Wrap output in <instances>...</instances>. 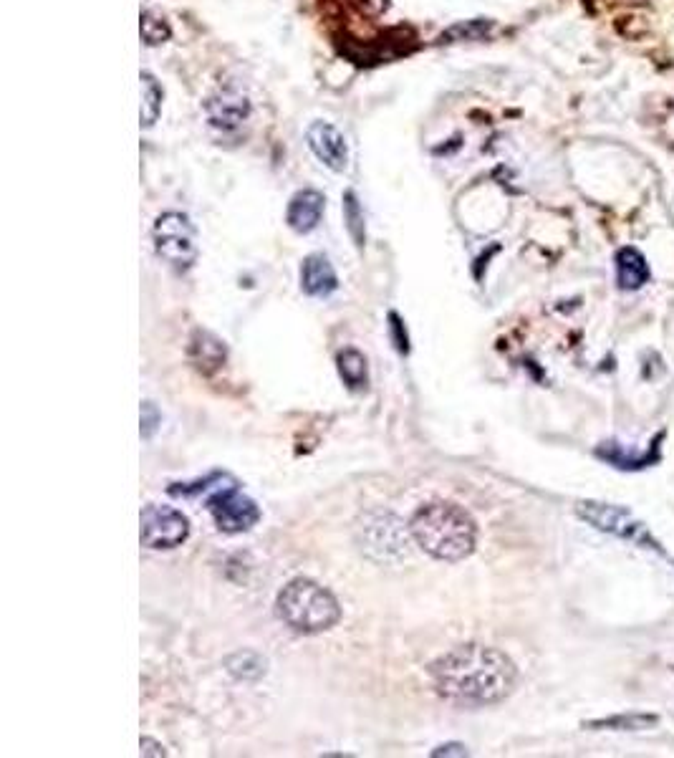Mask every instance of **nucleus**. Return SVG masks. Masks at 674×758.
<instances>
[{"instance_id":"obj_15","label":"nucleus","mask_w":674,"mask_h":758,"mask_svg":"<svg viewBox=\"0 0 674 758\" xmlns=\"http://www.w3.org/2000/svg\"><path fill=\"white\" fill-rule=\"evenodd\" d=\"M647 258L637 248H621L616 253V283L621 291H637L649 281Z\"/></svg>"},{"instance_id":"obj_5","label":"nucleus","mask_w":674,"mask_h":758,"mask_svg":"<svg viewBox=\"0 0 674 758\" xmlns=\"http://www.w3.org/2000/svg\"><path fill=\"white\" fill-rule=\"evenodd\" d=\"M154 251L165 263H170L177 271H187L197 258V243H195V225L190 223L185 213H162L154 220Z\"/></svg>"},{"instance_id":"obj_22","label":"nucleus","mask_w":674,"mask_h":758,"mask_svg":"<svg viewBox=\"0 0 674 758\" xmlns=\"http://www.w3.org/2000/svg\"><path fill=\"white\" fill-rule=\"evenodd\" d=\"M490 28H493L490 21H465L452 26L442 38H450V41H470V38H483Z\"/></svg>"},{"instance_id":"obj_7","label":"nucleus","mask_w":674,"mask_h":758,"mask_svg":"<svg viewBox=\"0 0 674 758\" xmlns=\"http://www.w3.org/2000/svg\"><path fill=\"white\" fill-rule=\"evenodd\" d=\"M142 544L152 551L177 549L190 536V521L170 506H147L142 511Z\"/></svg>"},{"instance_id":"obj_11","label":"nucleus","mask_w":674,"mask_h":758,"mask_svg":"<svg viewBox=\"0 0 674 758\" xmlns=\"http://www.w3.org/2000/svg\"><path fill=\"white\" fill-rule=\"evenodd\" d=\"M662 440L664 433H657V438L649 443L647 450H629L621 443H601L596 448V458H601L604 463L614 465L619 470H644L662 460Z\"/></svg>"},{"instance_id":"obj_2","label":"nucleus","mask_w":674,"mask_h":758,"mask_svg":"<svg viewBox=\"0 0 674 758\" xmlns=\"http://www.w3.org/2000/svg\"><path fill=\"white\" fill-rule=\"evenodd\" d=\"M409 536L432 559L462 561L473 554L478 526L465 508L447 501H432L414 511Z\"/></svg>"},{"instance_id":"obj_16","label":"nucleus","mask_w":674,"mask_h":758,"mask_svg":"<svg viewBox=\"0 0 674 758\" xmlns=\"http://www.w3.org/2000/svg\"><path fill=\"white\" fill-rule=\"evenodd\" d=\"M659 723V716L654 713H619V716H606L599 721L586 723V728L596 731H647Z\"/></svg>"},{"instance_id":"obj_3","label":"nucleus","mask_w":674,"mask_h":758,"mask_svg":"<svg viewBox=\"0 0 674 758\" xmlns=\"http://www.w3.org/2000/svg\"><path fill=\"white\" fill-rule=\"evenodd\" d=\"M276 612L298 635H319L339 622L341 607L334 594L311 579H293L281 589Z\"/></svg>"},{"instance_id":"obj_9","label":"nucleus","mask_w":674,"mask_h":758,"mask_svg":"<svg viewBox=\"0 0 674 758\" xmlns=\"http://www.w3.org/2000/svg\"><path fill=\"white\" fill-rule=\"evenodd\" d=\"M308 150L314 152L316 160L331 172H344L349 167V145L346 137L329 122H311L306 129Z\"/></svg>"},{"instance_id":"obj_20","label":"nucleus","mask_w":674,"mask_h":758,"mask_svg":"<svg viewBox=\"0 0 674 758\" xmlns=\"http://www.w3.org/2000/svg\"><path fill=\"white\" fill-rule=\"evenodd\" d=\"M344 220H346V230H349L351 241L356 243V248L364 246V241H367V230H364V210H361L359 198H356L354 190H346L344 193Z\"/></svg>"},{"instance_id":"obj_13","label":"nucleus","mask_w":674,"mask_h":758,"mask_svg":"<svg viewBox=\"0 0 674 758\" xmlns=\"http://www.w3.org/2000/svg\"><path fill=\"white\" fill-rule=\"evenodd\" d=\"M301 289L303 294L316 296V299H326V296H331L339 289V278H336V271L329 258L321 256V253L303 258Z\"/></svg>"},{"instance_id":"obj_8","label":"nucleus","mask_w":674,"mask_h":758,"mask_svg":"<svg viewBox=\"0 0 674 758\" xmlns=\"http://www.w3.org/2000/svg\"><path fill=\"white\" fill-rule=\"evenodd\" d=\"M207 511L215 518L218 529L228 531V534H240L258 524L261 511L255 506L253 498L240 493L233 486H218L213 496H207Z\"/></svg>"},{"instance_id":"obj_24","label":"nucleus","mask_w":674,"mask_h":758,"mask_svg":"<svg viewBox=\"0 0 674 758\" xmlns=\"http://www.w3.org/2000/svg\"><path fill=\"white\" fill-rule=\"evenodd\" d=\"M389 321H392V331H394V344H397V349L402 354L409 352V344H407V331H404V324L402 319H399L397 314H389Z\"/></svg>"},{"instance_id":"obj_10","label":"nucleus","mask_w":674,"mask_h":758,"mask_svg":"<svg viewBox=\"0 0 674 758\" xmlns=\"http://www.w3.org/2000/svg\"><path fill=\"white\" fill-rule=\"evenodd\" d=\"M205 112L210 124L220 132H233L248 119L250 102L238 86H220L213 97L207 99Z\"/></svg>"},{"instance_id":"obj_25","label":"nucleus","mask_w":674,"mask_h":758,"mask_svg":"<svg viewBox=\"0 0 674 758\" xmlns=\"http://www.w3.org/2000/svg\"><path fill=\"white\" fill-rule=\"evenodd\" d=\"M139 751H142V756H167L165 746L157 741H152V738L144 736L142 741H139Z\"/></svg>"},{"instance_id":"obj_6","label":"nucleus","mask_w":674,"mask_h":758,"mask_svg":"<svg viewBox=\"0 0 674 758\" xmlns=\"http://www.w3.org/2000/svg\"><path fill=\"white\" fill-rule=\"evenodd\" d=\"M361 531V549L379 561H392L407 554V531L402 521L392 513H372L364 518Z\"/></svg>"},{"instance_id":"obj_18","label":"nucleus","mask_w":674,"mask_h":758,"mask_svg":"<svg viewBox=\"0 0 674 758\" xmlns=\"http://www.w3.org/2000/svg\"><path fill=\"white\" fill-rule=\"evenodd\" d=\"M139 81H142V127L149 129L160 119L165 91H162L160 81L154 79V74H149V71H142Z\"/></svg>"},{"instance_id":"obj_19","label":"nucleus","mask_w":674,"mask_h":758,"mask_svg":"<svg viewBox=\"0 0 674 758\" xmlns=\"http://www.w3.org/2000/svg\"><path fill=\"white\" fill-rule=\"evenodd\" d=\"M139 31H142V41L147 43V46H162V43H167L172 38V28L170 23H167V18L162 16V13L152 11V8L142 11Z\"/></svg>"},{"instance_id":"obj_17","label":"nucleus","mask_w":674,"mask_h":758,"mask_svg":"<svg viewBox=\"0 0 674 758\" xmlns=\"http://www.w3.org/2000/svg\"><path fill=\"white\" fill-rule=\"evenodd\" d=\"M336 367H339L341 379H344V385L349 387V390H364V387H367V359H364L361 352H356V349H344V352H339V357H336Z\"/></svg>"},{"instance_id":"obj_23","label":"nucleus","mask_w":674,"mask_h":758,"mask_svg":"<svg viewBox=\"0 0 674 758\" xmlns=\"http://www.w3.org/2000/svg\"><path fill=\"white\" fill-rule=\"evenodd\" d=\"M160 412H157V407L152 405V402H144L142 405V438H152L154 430H157V425H160Z\"/></svg>"},{"instance_id":"obj_21","label":"nucleus","mask_w":674,"mask_h":758,"mask_svg":"<svg viewBox=\"0 0 674 758\" xmlns=\"http://www.w3.org/2000/svg\"><path fill=\"white\" fill-rule=\"evenodd\" d=\"M225 665H228V670L235 675V678H243V680H255L266 673V660L253 655V652H238V655L228 657Z\"/></svg>"},{"instance_id":"obj_26","label":"nucleus","mask_w":674,"mask_h":758,"mask_svg":"<svg viewBox=\"0 0 674 758\" xmlns=\"http://www.w3.org/2000/svg\"><path fill=\"white\" fill-rule=\"evenodd\" d=\"M432 756H468V748L457 746V743H447V746L435 748Z\"/></svg>"},{"instance_id":"obj_14","label":"nucleus","mask_w":674,"mask_h":758,"mask_svg":"<svg viewBox=\"0 0 674 758\" xmlns=\"http://www.w3.org/2000/svg\"><path fill=\"white\" fill-rule=\"evenodd\" d=\"M225 357H228V352H225V344L220 342L215 334H210V331H202V329H197L195 334H192L190 362L195 364L197 372H202V374L218 372V369L225 364Z\"/></svg>"},{"instance_id":"obj_12","label":"nucleus","mask_w":674,"mask_h":758,"mask_svg":"<svg viewBox=\"0 0 674 758\" xmlns=\"http://www.w3.org/2000/svg\"><path fill=\"white\" fill-rule=\"evenodd\" d=\"M326 210V198L319 190H298L291 198L286 210V223L288 228L296 230V233L306 235L311 230L319 228L321 218H324Z\"/></svg>"},{"instance_id":"obj_1","label":"nucleus","mask_w":674,"mask_h":758,"mask_svg":"<svg viewBox=\"0 0 674 758\" xmlns=\"http://www.w3.org/2000/svg\"><path fill=\"white\" fill-rule=\"evenodd\" d=\"M432 688L457 705L503 703L515 688L518 670L505 652L488 645H462L430 665Z\"/></svg>"},{"instance_id":"obj_4","label":"nucleus","mask_w":674,"mask_h":758,"mask_svg":"<svg viewBox=\"0 0 674 758\" xmlns=\"http://www.w3.org/2000/svg\"><path fill=\"white\" fill-rule=\"evenodd\" d=\"M576 513H579V518H584L586 524L604 531V534L624 539L634 546H642V549L664 551L662 544L652 536V531H649L629 508L614 506V503L581 501L579 506H576Z\"/></svg>"}]
</instances>
